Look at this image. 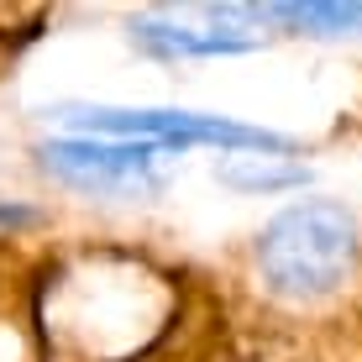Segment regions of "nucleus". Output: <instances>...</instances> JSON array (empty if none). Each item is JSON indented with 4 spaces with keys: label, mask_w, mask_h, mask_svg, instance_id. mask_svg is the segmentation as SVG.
I'll use <instances>...</instances> for the list:
<instances>
[{
    "label": "nucleus",
    "mask_w": 362,
    "mask_h": 362,
    "mask_svg": "<svg viewBox=\"0 0 362 362\" xmlns=\"http://www.w3.org/2000/svg\"><path fill=\"white\" fill-rule=\"evenodd\" d=\"M173 147L163 142H110V136H69V142H47L42 147V168L53 179H64L69 189L84 194H158L163 189V158Z\"/></svg>",
    "instance_id": "3"
},
{
    "label": "nucleus",
    "mask_w": 362,
    "mask_h": 362,
    "mask_svg": "<svg viewBox=\"0 0 362 362\" xmlns=\"http://www.w3.org/2000/svg\"><path fill=\"white\" fill-rule=\"evenodd\" d=\"M357 263V216L336 199H299L257 231V273L284 299H326Z\"/></svg>",
    "instance_id": "1"
},
{
    "label": "nucleus",
    "mask_w": 362,
    "mask_h": 362,
    "mask_svg": "<svg viewBox=\"0 0 362 362\" xmlns=\"http://www.w3.org/2000/svg\"><path fill=\"white\" fill-rule=\"evenodd\" d=\"M132 37L163 58H226V53H252L257 47L252 37H242L236 27L194 32V27H173V21H132Z\"/></svg>",
    "instance_id": "5"
},
{
    "label": "nucleus",
    "mask_w": 362,
    "mask_h": 362,
    "mask_svg": "<svg viewBox=\"0 0 362 362\" xmlns=\"http://www.w3.org/2000/svg\"><path fill=\"white\" fill-rule=\"evenodd\" d=\"M64 127L110 136V142H163V147H231V153H268V158H289L294 142L268 127H247L231 116H205V110H173V105H58L53 110Z\"/></svg>",
    "instance_id": "2"
},
{
    "label": "nucleus",
    "mask_w": 362,
    "mask_h": 362,
    "mask_svg": "<svg viewBox=\"0 0 362 362\" xmlns=\"http://www.w3.org/2000/svg\"><path fill=\"white\" fill-rule=\"evenodd\" d=\"M210 21L216 27H226V21H284V27L336 37L362 27V0L357 6H320V0H310V6H210Z\"/></svg>",
    "instance_id": "4"
},
{
    "label": "nucleus",
    "mask_w": 362,
    "mask_h": 362,
    "mask_svg": "<svg viewBox=\"0 0 362 362\" xmlns=\"http://www.w3.org/2000/svg\"><path fill=\"white\" fill-rule=\"evenodd\" d=\"M216 179L242 194H279V189H305L310 168L284 163V158H226V163H216Z\"/></svg>",
    "instance_id": "6"
}]
</instances>
